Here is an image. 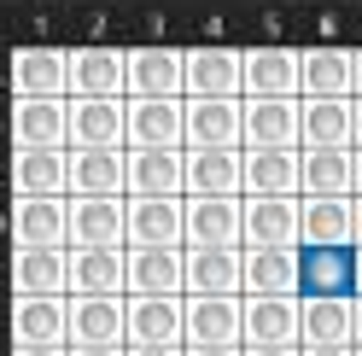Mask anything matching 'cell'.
I'll list each match as a JSON object with an SVG mask.
<instances>
[{
    "label": "cell",
    "instance_id": "cell-1",
    "mask_svg": "<svg viewBox=\"0 0 362 356\" xmlns=\"http://www.w3.org/2000/svg\"><path fill=\"white\" fill-rule=\"evenodd\" d=\"M240 251H298V198H240Z\"/></svg>",
    "mask_w": 362,
    "mask_h": 356
},
{
    "label": "cell",
    "instance_id": "cell-2",
    "mask_svg": "<svg viewBox=\"0 0 362 356\" xmlns=\"http://www.w3.org/2000/svg\"><path fill=\"white\" fill-rule=\"evenodd\" d=\"M240 198H298V146H240Z\"/></svg>",
    "mask_w": 362,
    "mask_h": 356
},
{
    "label": "cell",
    "instance_id": "cell-3",
    "mask_svg": "<svg viewBox=\"0 0 362 356\" xmlns=\"http://www.w3.org/2000/svg\"><path fill=\"white\" fill-rule=\"evenodd\" d=\"M240 100H298V47H245Z\"/></svg>",
    "mask_w": 362,
    "mask_h": 356
},
{
    "label": "cell",
    "instance_id": "cell-4",
    "mask_svg": "<svg viewBox=\"0 0 362 356\" xmlns=\"http://www.w3.org/2000/svg\"><path fill=\"white\" fill-rule=\"evenodd\" d=\"M123 198H181V146H123Z\"/></svg>",
    "mask_w": 362,
    "mask_h": 356
},
{
    "label": "cell",
    "instance_id": "cell-5",
    "mask_svg": "<svg viewBox=\"0 0 362 356\" xmlns=\"http://www.w3.org/2000/svg\"><path fill=\"white\" fill-rule=\"evenodd\" d=\"M123 298H181V246H123Z\"/></svg>",
    "mask_w": 362,
    "mask_h": 356
},
{
    "label": "cell",
    "instance_id": "cell-6",
    "mask_svg": "<svg viewBox=\"0 0 362 356\" xmlns=\"http://www.w3.org/2000/svg\"><path fill=\"white\" fill-rule=\"evenodd\" d=\"M64 198H123V146H64Z\"/></svg>",
    "mask_w": 362,
    "mask_h": 356
},
{
    "label": "cell",
    "instance_id": "cell-7",
    "mask_svg": "<svg viewBox=\"0 0 362 356\" xmlns=\"http://www.w3.org/2000/svg\"><path fill=\"white\" fill-rule=\"evenodd\" d=\"M64 100H123V53L71 47L64 53Z\"/></svg>",
    "mask_w": 362,
    "mask_h": 356
},
{
    "label": "cell",
    "instance_id": "cell-8",
    "mask_svg": "<svg viewBox=\"0 0 362 356\" xmlns=\"http://www.w3.org/2000/svg\"><path fill=\"white\" fill-rule=\"evenodd\" d=\"M181 100H240V53L187 47L181 53Z\"/></svg>",
    "mask_w": 362,
    "mask_h": 356
},
{
    "label": "cell",
    "instance_id": "cell-9",
    "mask_svg": "<svg viewBox=\"0 0 362 356\" xmlns=\"http://www.w3.org/2000/svg\"><path fill=\"white\" fill-rule=\"evenodd\" d=\"M187 198H240V146H187L181 152Z\"/></svg>",
    "mask_w": 362,
    "mask_h": 356
},
{
    "label": "cell",
    "instance_id": "cell-10",
    "mask_svg": "<svg viewBox=\"0 0 362 356\" xmlns=\"http://www.w3.org/2000/svg\"><path fill=\"white\" fill-rule=\"evenodd\" d=\"M123 100H181V47L123 53Z\"/></svg>",
    "mask_w": 362,
    "mask_h": 356
},
{
    "label": "cell",
    "instance_id": "cell-11",
    "mask_svg": "<svg viewBox=\"0 0 362 356\" xmlns=\"http://www.w3.org/2000/svg\"><path fill=\"white\" fill-rule=\"evenodd\" d=\"M187 298H240V251L234 246H187L181 251Z\"/></svg>",
    "mask_w": 362,
    "mask_h": 356
},
{
    "label": "cell",
    "instance_id": "cell-12",
    "mask_svg": "<svg viewBox=\"0 0 362 356\" xmlns=\"http://www.w3.org/2000/svg\"><path fill=\"white\" fill-rule=\"evenodd\" d=\"M64 298H123V246L64 251Z\"/></svg>",
    "mask_w": 362,
    "mask_h": 356
},
{
    "label": "cell",
    "instance_id": "cell-13",
    "mask_svg": "<svg viewBox=\"0 0 362 356\" xmlns=\"http://www.w3.org/2000/svg\"><path fill=\"white\" fill-rule=\"evenodd\" d=\"M123 246V198H64V251Z\"/></svg>",
    "mask_w": 362,
    "mask_h": 356
},
{
    "label": "cell",
    "instance_id": "cell-14",
    "mask_svg": "<svg viewBox=\"0 0 362 356\" xmlns=\"http://www.w3.org/2000/svg\"><path fill=\"white\" fill-rule=\"evenodd\" d=\"M298 345V298H240V350Z\"/></svg>",
    "mask_w": 362,
    "mask_h": 356
},
{
    "label": "cell",
    "instance_id": "cell-15",
    "mask_svg": "<svg viewBox=\"0 0 362 356\" xmlns=\"http://www.w3.org/2000/svg\"><path fill=\"white\" fill-rule=\"evenodd\" d=\"M64 146H123V100H64Z\"/></svg>",
    "mask_w": 362,
    "mask_h": 356
},
{
    "label": "cell",
    "instance_id": "cell-16",
    "mask_svg": "<svg viewBox=\"0 0 362 356\" xmlns=\"http://www.w3.org/2000/svg\"><path fill=\"white\" fill-rule=\"evenodd\" d=\"M123 246H181V198H123Z\"/></svg>",
    "mask_w": 362,
    "mask_h": 356
},
{
    "label": "cell",
    "instance_id": "cell-17",
    "mask_svg": "<svg viewBox=\"0 0 362 356\" xmlns=\"http://www.w3.org/2000/svg\"><path fill=\"white\" fill-rule=\"evenodd\" d=\"M181 146H240V100H181Z\"/></svg>",
    "mask_w": 362,
    "mask_h": 356
},
{
    "label": "cell",
    "instance_id": "cell-18",
    "mask_svg": "<svg viewBox=\"0 0 362 356\" xmlns=\"http://www.w3.org/2000/svg\"><path fill=\"white\" fill-rule=\"evenodd\" d=\"M240 146H298V100H240Z\"/></svg>",
    "mask_w": 362,
    "mask_h": 356
},
{
    "label": "cell",
    "instance_id": "cell-19",
    "mask_svg": "<svg viewBox=\"0 0 362 356\" xmlns=\"http://www.w3.org/2000/svg\"><path fill=\"white\" fill-rule=\"evenodd\" d=\"M240 298H298V251H240Z\"/></svg>",
    "mask_w": 362,
    "mask_h": 356
},
{
    "label": "cell",
    "instance_id": "cell-20",
    "mask_svg": "<svg viewBox=\"0 0 362 356\" xmlns=\"http://www.w3.org/2000/svg\"><path fill=\"white\" fill-rule=\"evenodd\" d=\"M64 345H123V298H64Z\"/></svg>",
    "mask_w": 362,
    "mask_h": 356
},
{
    "label": "cell",
    "instance_id": "cell-21",
    "mask_svg": "<svg viewBox=\"0 0 362 356\" xmlns=\"http://www.w3.org/2000/svg\"><path fill=\"white\" fill-rule=\"evenodd\" d=\"M181 345H240V298H181Z\"/></svg>",
    "mask_w": 362,
    "mask_h": 356
},
{
    "label": "cell",
    "instance_id": "cell-22",
    "mask_svg": "<svg viewBox=\"0 0 362 356\" xmlns=\"http://www.w3.org/2000/svg\"><path fill=\"white\" fill-rule=\"evenodd\" d=\"M298 345H351V292H298Z\"/></svg>",
    "mask_w": 362,
    "mask_h": 356
},
{
    "label": "cell",
    "instance_id": "cell-23",
    "mask_svg": "<svg viewBox=\"0 0 362 356\" xmlns=\"http://www.w3.org/2000/svg\"><path fill=\"white\" fill-rule=\"evenodd\" d=\"M187 246H234L240 251V198H187L181 205Z\"/></svg>",
    "mask_w": 362,
    "mask_h": 356
},
{
    "label": "cell",
    "instance_id": "cell-24",
    "mask_svg": "<svg viewBox=\"0 0 362 356\" xmlns=\"http://www.w3.org/2000/svg\"><path fill=\"white\" fill-rule=\"evenodd\" d=\"M351 246V198H298V251Z\"/></svg>",
    "mask_w": 362,
    "mask_h": 356
},
{
    "label": "cell",
    "instance_id": "cell-25",
    "mask_svg": "<svg viewBox=\"0 0 362 356\" xmlns=\"http://www.w3.org/2000/svg\"><path fill=\"white\" fill-rule=\"evenodd\" d=\"M12 100H64V47H18Z\"/></svg>",
    "mask_w": 362,
    "mask_h": 356
},
{
    "label": "cell",
    "instance_id": "cell-26",
    "mask_svg": "<svg viewBox=\"0 0 362 356\" xmlns=\"http://www.w3.org/2000/svg\"><path fill=\"white\" fill-rule=\"evenodd\" d=\"M298 100H351V47H304Z\"/></svg>",
    "mask_w": 362,
    "mask_h": 356
},
{
    "label": "cell",
    "instance_id": "cell-27",
    "mask_svg": "<svg viewBox=\"0 0 362 356\" xmlns=\"http://www.w3.org/2000/svg\"><path fill=\"white\" fill-rule=\"evenodd\" d=\"M123 146H181V100H123Z\"/></svg>",
    "mask_w": 362,
    "mask_h": 356
},
{
    "label": "cell",
    "instance_id": "cell-28",
    "mask_svg": "<svg viewBox=\"0 0 362 356\" xmlns=\"http://www.w3.org/2000/svg\"><path fill=\"white\" fill-rule=\"evenodd\" d=\"M298 198H351V146H298Z\"/></svg>",
    "mask_w": 362,
    "mask_h": 356
},
{
    "label": "cell",
    "instance_id": "cell-29",
    "mask_svg": "<svg viewBox=\"0 0 362 356\" xmlns=\"http://www.w3.org/2000/svg\"><path fill=\"white\" fill-rule=\"evenodd\" d=\"M123 345H181V298H123Z\"/></svg>",
    "mask_w": 362,
    "mask_h": 356
},
{
    "label": "cell",
    "instance_id": "cell-30",
    "mask_svg": "<svg viewBox=\"0 0 362 356\" xmlns=\"http://www.w3.org/2000/svg\"><path fill=\"white\" fill-rule=\"evenodd\" d=\"M12 193L18 198H64V146H18Z\"/></svg>",
    "mask_w": 362,
    "mask_h": 356
},
{
    "label": "cell",
    "instance_id": "cell-31",
    "mask_svg": "<svg viewBox=\"0 0 362 356\" xmlns=\"http://www.w3.org/2000/svg\"><path fill=\"white\" fill-rule=\"evenodd\" d=\"M12 298H64V246L12 251Z\"/></svg>",
    "mask_w": 362,
    "mask_h": 356
},
{
    "label": "cell",
    "instance_id": "cell-32",
    "mask_svg": "<svg viewBox=\"0 0 362 356\" xmlns=\"http://www.w3.org/2000/svg\"><path fill=\"white\" fill-rule=\"evenodd\" d=\"M12 239L24 251L64 246V198H18L12 205Z\"/></svg>",
    "mask_w": 362,
    "mask_h": 356
},
{
    "label": "cell",
    "instance_id": "cell-33",
    "mask_svg": "<svg viewBox=\"0 0 362 356\" xmlns=\"http://www.w3.org/2000/svg\"><path fill=\"white\" fill-rule=\"evenodd\" d=\"M298 146H351V100H298Z\"/></svg>",
    "mask_w": 362,
    "mask_h": 356
},
{
    "label": "cell",
    "instance_id": "cell-34",
    "mask_svg": "<svg viewBox=\"0 0 362 356\" xmlns=\"http://www.w3.org/2000/svg\"><path fill=\"white\" fill-rule=\"evenodd\" d=\"M12 146H64V100H12Z\"/></svg>",
    "mask_w": 362,
    "mask_h": 356
},
{
    "label": "cell",
    "instance_id": "cell-35",
    "mask_svg": "<svg viewBox=\"0 0 362 356\" xmlns=\"http://www.w3.org/2000/svg\"><path fill=\"white\" fill-rule=\"evenodd\" d=\"M12 345H64V298H12Z\"/></svg>",
    "mask_w": 362,
    "mask_h": 356
},
{
    "label": "cell",
    "instance_id": "cell-36",
    "mask_svg": "<svg viewBox=\"0 0 362 356\" xmlns=\"http://www.w3.org/2000/svg\"><path fill=\"white\" fill-rule=\"evenodd\" d=\"M345 257L339 251H298V292H304V280H315V292H339V280H345Z\"/></svg>",
    "mask_w": 362,
    "mask_h": 356
},
{
    "label": "cell",
    "instance_id": "cell-37",
    "mask_svg": "<svg viewBox=\"0 0 362 356\" xmlns=\"http://www.w3.org/2000/svg\"><path fill=\"white\" fill-rule=\"evenodd\" d=\"M64 356H123V345H64Z\"/></svg>",
    "mask_w": 362,
    "mask_h": 356
},
{
    "label": "cell",
    "instance_id": "cell-38",
    "mask_svg": "<svg viewBox=\"0 0 362 356\" xmlns=\"http://www.w3.org/2000/svg\"><path fill=\"white\" fill-rule=\"evenodd\" d=\"M181 356H240V345H181Z\"/></svg>",
    "mask_w": 362,
    "mask_h": 356
},
{
    "label": "cell",
    "instance_id": "cell-39",
    "mask_svg": "<svg viewBox=\"0 0 362 356\" xmlns=\"http://www.w3.org/2000/svg\"><path fill=\"white\" fill-rule=\"evenodd\" d=\"M123 356H181V345H123Z\"/></svg>",
    "mask_w": 362,
    "mask_h": 356
},
{
    "label": "cell",
    "instance_id": "cell-40",
    "mask_svg": "<svg viewBox=\"0 0 362 356\" xmlns=\"http://www.w3.org/2000/svg\"><path fill=\"white\" fill-rule=\"evenodd\" d=\"M240 356H298V345H252V350H240Z\"/></svg>",
    "mask_w": 362,
    "mask_h": 356
},
{
    "label": "cell",
    "instance_id": "cell-41",
    "mask_svg": "<svg viewBox=\"0 0 362 356\" xmlns=\"http://www.w3.org/2000/svg\"><path fill=\"white\" fill-rule=\"evenodd\" d=\"M298 356H351V345H298Z\"/></svg>",
    "mask_w": 362,
    "mask_h": 356
},
{
    "label": "cell",
    "instance_id": "cell-42",
    "mask_svg": "<svg viewBox=\"0 0 362 356\" xmlns=\"http://www.w3.org/2000/svg\"><path fill=\"white\" fill-rule=\"evenodd\" d=\"M12 356H64V345H12Z\"/></svg>",
    "mask_w": 362,
    "mask_h": 356
},
{
    "label": "cell",
    "instance_id": "cell-43",
    "mask_svg": "<svg viewBox=\"0 0 362 356\" xmlns=\"http://www.w3.org/2000/svg\"><path fill=\"white\" fill-rule=\"evenodd\" d=\"M351 345H362V292H351Z\"/></svg>",
    "mask_w": 362,
    "mask_h": 356
},
{
    "label": "cell",
    "instance_id": "cell-44",
    "mask_svg": "<svg viewBox=\"0 0 362 356\" xmlns=\"http://www.w3.org/2000/svg\"><path fill=\"white\" fill-rule=\"evenodd\" d=\"M351 198H362V146H351Z\"/></svg>",
    "mask_w": 362,
    "mask_h": 356
},
{
    "label": "cell",
    "instance_id": "cell-45",
    "mask_svg": "<svg viewBox=\"0 0 362 356\" xmlns=\"http://www.w3.org/2000/svg\"><path fill=\"white\" fill-rule=\"evenodd\" d=\"M351 246H362V198H351Z\"/></svg>",
    "mask_w": 362,
    "mask_h": 356
},
{
    "label": "cell",
    "instance_id": "cell-46",
    "mask_svg": "<svg viewBox=\"0 0 362 356\" xmlns=\"http://www.w3.org/2000/svg\"><path fill=\"white\" fill-rule=\"evenodd\" d=\"M351 146H362V100H351Z\"/></svg>",
    "mask_w": 362,
    "mask_h": 356
},
{
    "label": "cell",
    "instance_id": "cell-47",
    "mask_svg": "<svg viewBox=\"0 0 362 356\" xmlns=\"http://www.w3.org/2000/svg\"><path fill=\"white\" fill-rule=\"evenodd\" d=\"M351 100H362V53H351Z\"/></svg>",
    "mask_w": 362,
    "mask_h": 356
},
{
    "label": "cell",
    "instance_id": "cell-48",
    "mask_svg": "<svg viewBox=\"0 0 362 356\" xmlns=\"http://www.w3.org/2000/svg\"><path fill=\"white\" fill-rule=\"evenodd\" d=\"M351 280H356V292H362V246H356V257H351Z\"/></svg>",
    "mask_w": 362,
    "mask_h": 356
},
{
    "label": "cell",
    "instance_id": "cell-49",
    "mask_svg": "<svg viewBox=\"0 0 362 356\" xmlns=\"http://www.w3.org/2000/svg\"><path fill=\"white\" fill-rule=\"evenodd\" d=\"M351 356H362V345H351Z\"/></svg>",
    "mask_w": 362,
    "mask_h": 356
}]
</instances>
